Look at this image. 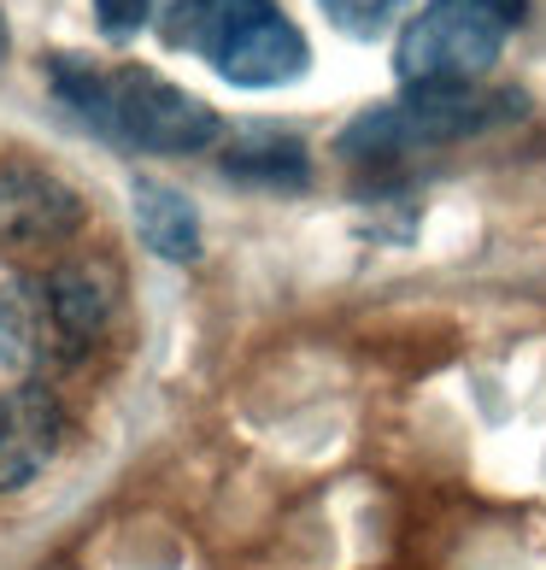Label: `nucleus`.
Returning a JSON list of instances; mask_svg holds the SVG:
<instances>
[{"label": "nucleus", "instance_id": "1", "mask_svg": "<svg viewBox=\"0 0 546 570\" xmlns=\"http://www.w3.org/2000/svg\"><path fill=\"white\" fill-rule=\"evenodd\" d=\"M48 95L59 100L77 130L100 136L107 147H130V154H200L224 136V118L206 107L200 95L177 89L171 77L147 66H95L82 53H48Z\"/></svg>", "mask_w": 546, "mask_h": 570}, {"label": "nucleus", "instance_id": "2", "mask_svg": "<svg viewBox=\"0 0 546 570\" xmlns=\"http://www.w3.org/2000/svg\"><path fill=\"white\" fill-rule=\"evenodd\" d=\"M153 24L165 48L206 59L236 89H282L311 66L300 24L277 0H159Z\"/></svg>", "mask_w": 546, "mask_h": 570}, {"label": "nucleus", "instance_id": "3", "mask_svg": "<svg viewBox=\"0 0 546 570\" xmlns=\"http://www.w3.org/2000/svg\"><path fill=\"white\" fill-rule=\"evenodd\" d=\"M523 18L529 0H424L394 41V77L400 89H482Z\"/></svg>", "mask_w": 546, "mask_h": 570}, {"label": "nucleus", "instance_id": "4", "mask_svg": "<svg viewBox=\"0 0 546 570\" xmlns=\"http://www.w3.org/2000/svg\"><path fill=\"white\" fill-rule=\"evenodd\" d=\"M523 118V95L512 89H400L383 107H365L359 118L335 136V154L347 159H400V154H424V147H447L482 136L494 124Z\"/></svg>", "mask_w": 546, "mask_h": 570}, {"label": "nucleus", "instance_id": "5", "mask_svg": "<svg viewBox=\"0 0 546 570\" xmlns=\"http://www.w3.org/2000/svg\"><path fill=\"white\" fill-rule=\"evenodd\" d=\"M89 347L95 342L77 330L53 271L0 283V371H12L18 383H48L71 371Z\"/></svg>", "mask_w": 546, "mask_h": 570}, {"label": "nucleus", "instance_id": "6", "mask_svg": "<svg viewBox=\"0 0 546 570\" xmlns=\"http://www.w3.org/2000/svg\"><path fill=\"white\" fill-rule=\"evenodd\" d=\"M82 229V195L53 177L48 165L7 159L0 165V247L36 253V247H66Z\"/></svg>", "mask_w": 546, "mask_h": 570}, {"label": "nucleus", "instance_id": "7", "mask_svg": "<svg viewBox=\"0 0 546 570\" xmlns=\"http://www.w3.org/2000/svg\"><path fill=\"white\" fill-rule=\"evenodd\" d=\"M66 441V406L48 383L0 389V494L24 489L53 464Z\"/></svg>", "mask_w": 546, "mask_h": 570}, {"label": "nucleus", "instance_id": "8", "mask_svg": "<svg viewBox=\"0 0 546 570\" xmlns=\"http://www.w3.org/2000/svg\"><path fill=\"white\" fill-rule=\"evenodd\" d=\"M130 218H136V236L147 253H159L171 265L200 259V213L182 188L159 183V177H136L130 183Z\"/></svg>", "mask_w": 546, "mask_h": 570}, {"label": "nucleus", "instance_id": "9", "mask_svg": "<svg viewBox=\"0 0 546 570\" xmlns=\"http://www.w3.org/2000/svg\"><path fill=\"white\" fill-rule=\"evenodd\" d=\"M224 177H236L247 188H306L311 154L300 136L277 130V124H247L224 147Z\"/></svg>", "mask_w": 546, "mask_h": 570}, {"label": "nucleus", "instance_id": "10", "mask_svg": "<svg viewBox=\"0 0 546 570\" xmlns=\"http://www.w3.org/2000/svg\"><path fill=\"white\" fill-rule=\"evenodd\" d=\"M324 18L341 36L353 41H376V36H388L394 24H400V12L411 7V0H318Z\"/></svg>", "mask_w": 546, "mask_h": 570}, {"label": "nucleus", "instance_id": "11", "mask_svg": "<svg viewBox=\"0 0 546 570\" xmlns=\"http://www.w3.org/2000/svg\"><path fill=\"white\" fill-rule=\"evenodd\" d=\"M159 0H95V24L107 41H130L141 36V24H153Z\"/></svg>", "mask_w": 546, "mask_h": 570}, {"label": "nucleus", "instance_id": "12", "mask_svg": "<svg viewBox=\"0 0 546 570\" xmlns=\"http://www.w3.org/2000/svg\"><path fill=\"white\" fill-rule=\"evenodd\" d=\"M7 48H12V30H7V12H0V59H7Z\"/></svg>", "mask_w": 546, "mask_h": 570}]
</instances>
